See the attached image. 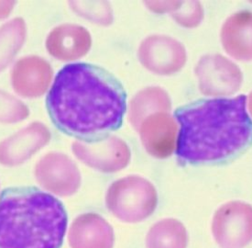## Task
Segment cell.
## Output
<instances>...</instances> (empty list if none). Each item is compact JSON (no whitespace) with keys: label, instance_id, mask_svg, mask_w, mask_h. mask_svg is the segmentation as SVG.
Here are the masks:
<instances>
[{"label":"cell","instance_id":"cell-19","mask_svg":"<svg viewBox=\"0 0 252 248\" xmlns=\"http://www.w3.org/2000/svg\"><path fill=\"white\" fill-rule=\"evenodd\" d=\"M171 14L177 23L186 28L198 26L204 17L203 7L198 1H180L176 10Z\"/></svg>","mask_w":252,"mask_h":248},{"label":"cell","instance_id":"cell-8","mask_svg":"<svg viewBox=\"0 0 252 248\" xmlns=\"http://www.w3.org/2000/svg\"><path fill=\"white\" fill-rule=\"evenodd\" d=\"M73 151L83 163L105 173L118 172L126 168L130 160L127 144L115 136L94 142H75Z\"/></svg>","mask_w":252,"mask_h":248},{"label":"cell","instance_id":"cell-20","mask_svg":"<svg viewBox=\"0 0 252 248\" xmlns=\"http://www.w3.org/2000/svg\"><path fill=\"white\" fill-rule=\"evenodd\" d=\"M29 115L28 107L8 93L0 90V121L17 122Z\"/></svg>","mask_w":252,"mask_h":248},{"label":"cell","instance_id":"cell-18","mask_svg":"<svg viewBox=\"0 0 252 248\" xmlns=\"http://www.w3.org/2000/svg\"><path fill=\"white\" fill-rule=\"evenodd\" d=\"M26 34L24 21L15 19L0 29V71L7 67L23 44Z\"/></svg>","mask_w":252,"mask_h":248},{"label":"cell","instance_id":"cell-1","mask_svg":"<svg viewBox=\"0 0 252 248\" xmlns=\"http://www.w3.org/2000/svg\"><path fill=\"white\" fill-rule=\"evenodd\" d=\"M46 105L50 118L63 133L94 142L122 125L126 95L119 80L105 69L76 63L59 71Z\"/></svg>","mask_w":252,"mask_h":248},{"label":"cell","instance_id":"cell-11","mask_svg":"<svg viewBox=\"0 0 252 248\" xmlns=\"http://www.w3.org/2000/svg\"><path fill=\"white\" fill-rule=\"evenodd\" d=\"M50 138L48 129L34 122L0 143V164L7 167L22 164L43 147Z\"/></svg>","mask_w":252,"mask_h":248},{"label":"cell","instance_id":"cell-21","mask_svg":"<svg viewBox=\"0 0 252 248\" xmlns=\"http://www.w3.org/2000/svg\"><path fill=\"white\" fill-rule=\"evenodd\" d=\"M13 1H0V19L7 17L13 7Z\"/></svg>","mask_w":252,"mask_h":248},{"label":"cell","instance_id":"cell-16","mask_svg":"<svg viewBox=\"0 0 252 248\" xmlns=\"http://www.w3.org/2000/svg\"><path fill=\"white\" fill-rule=\"evenodd\" d=\"M172 102L168 93L159 87H147L139 91L130 101L129 121L139 131L142 121L156 112H169Z\"/></svg>","mask_w":252,"mask_h":248},{"label":"cell","instance_id":"cell-15","mask_svg":"<svg viewBox=\"0 0 252 248\" xmlns=\"http://www.w3.org/2000/svg\"><path fill=\"white\" fill-rule=\"evenodd\" d=\"M221 42L227 54L239 61L252 60V12L231 15L221 29Z\"/></svg>","mask_w":252,"mask_h":248},{"label":"cell","instance_id":"cell-17","mask_svg":"<svg viewBox=\"0 0 252 248\" xmlns=\"http://www.w3.org/2000/svg\"><path fill=\"white\" fill-rule=\"evenodd\" d=\"M187 245L186 226L173 218L157 221L147 235V248H187Z\"/></svg>","mask_w":252,"mask_h":248},{"label":"cell","instance_id":"cell-7","mask_svg":"<svg viewBox=\"0 0 252 248\" xmlns=\"http://www.w3.org/2000/svg\"><path fill=\"white\" fill-rule=\"evenodd\" d=\"M138 54L143 67L160 75L179 72L187 59L185 46L179 40L165 35L146 38L141 42Z\"/></svg>","mask_w":252,"mask_h":248},{"label":"cell","instance_id":"cell-12","mask_svg":"<svg viewBox=\"0 0 252 248\" xmlns=\"http://www.w3.org/2000/svg\"><path fill=\"white\" fill-rule=\"evenodd\" d=\"M71 248H113L115 235L111 225L98 214L77 217L69 230Z\"/></svg>","mask_w":252,"mask_h":248},{"label":"cell","instance_id":"cell-22","mask_svg":"<svg viewBox=\"0 0 252 248\" xmlns=\"http://www.w3.org/2000/svg\"><path fill=\"white\" fill-rule=\"evenodd\" d=\"M248 106H249V110L251 112L252 117V91L249 96V102H248Z\"/></svg>","mask_w":252,"mask_h":248},{"label":"cell","instance_id":"cell-2","mask_svg":"<svg viewBox=\"0 0 252 248\" xmlns=\"http://www.w3.org/2000/svg\"><path fill=\"white\" fill-rule=\"evenodd\" d=\"M247 98L203 100L178 107L180 123L176 154L182 161L204 164L221 161L252 143V121Z\"/></svg>","mask_w":252,"mask_h":248},{"label":"cell","instance_id":"cell-6","mask_svg":"<svg viewBox=\"0 0 252 248\" xmlns=\"http://www.w3.org/2000/svg\"><path fill=\"white\" fill-rule=\"evenodd\" d=\"M194 72L200 91L209 97L235 94L243 81L240 68L221 54H207L201 57Z\"/></svg>","mask_w":252,"mask_h":248},{"label":"cell","instance_id":"cell-14","mask_svg":"<svg viewBox=\"0 0 252 248\" xmlns=\"http://www.w3.org/2000/svg\"><path fill=\"white\" fill-rule=\"evenodd\" d=\"M91 42V36L85 28L63 24L55 28L48 36L46 47L49 54L57 59L75 60L87 54Z\"/></svg>","mask_w":252,"mask_h":248},{"label":"cell","instance_id":"cell-3","mask_svg":"<svg viewBox=\"0 0 252 248\" xmlns=\"http://www.w3.org/2000/svg\"><path fill=\"white\" fill-rule=\"evenodd\" d=\"M66 228V211L52 195L32 187L1 193L0 248H60Z\"/></svg>","mask_w":252,"mask_h":248},{"label":"cell","instance_id":"cell-4","mask_svg":"<svg viewBox=\"0 0 252 248\" xmlns=\"http://www.w3.org/2000/svg\"><path fill=\"white\" fill-rule=\"evenodd\" d=\"M106 207L119 220L139 222L153 214L158 205V194L153 183L138 176L114 182L106 197Z\"/></svg>","mask_w":252,"mask_h":248},{"label":"cell","instance_id":"cell-13","mask_svg":"<svg viewBox=\"0 0 252 248\" xmlns=\"http://www.w3.org/2000/svg\"><path fill=\"white\" fill-rule=\"evenodd\" d=\"M53 70L46 61L36 56L19 61L12 70L11 81L16 92L24 97H39L46 92Z\"/></svg>","mask_w":252,"mask_h":248},{"label":"cell","instance_id":"cell-10","mask_svg":"<svg viewBox=\"0 0 252 248\" xmlns=\"http://www.w3.org/2000/svg\"><path fill=\"white\" fill-rule=\"evenodd\" d=\"M141 142L155 158L164 159L176 150L178 123L169 112H156L147 117L139 129Z\"/></svg>","mask_w":252,"mask_h":248},{"label":"cell","instance_id":"cell-9","mask_svg":"<svg viewBox=\"0 0 252 248\" xmlns=\"http://www.w3.org/2000/svg\"><path fill=\"white\" fill-rule=\"evenodd\" d=\"M35 176L42 188L61 197L74 194L81 184L76 165L66 155L58 153L41 158L35 168Z\"/></svg>","mask_w":252,"mask_h":248},{"label":"cell","instance_id":"cell-5","mask_svg":"<svg viewBox=\"0 0 252 248\" xmlns=\"http://www.w3.org/2000/svg\"><path fill=\"white\" fill-rule=\"evenodd\" d=\"M213 236L223 248H242L252 242V206L244 201H230L215 213Z\"/></svg>","mask_w":252,"mask_h":248}]
</instances>
